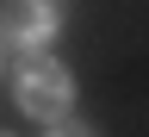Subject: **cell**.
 <instances>
[{"label":"cell","instance_id":"3957f363","mask_svg":"<svg viewBox=\"0 0 149 137\" xmlns=\"http://www.w3.org/2000/svg\"><path fill=\"white\" fill-rule=\"evenodd\" d=\"M50 137H100V131H93V125H74V119H56Z\"/></svg>","mask_w":149,"mask_h":137},{"label":"cell","instance_id":"6da1fadb","mask_svg":"<svg viewBox=\"0 0 149 137\" xmlns=\"http://www.w3.org/2000/svg\"><path fill=\"white\" fill-rule=\"evenodd\" d=\"M13 93H19V106L31 112V119H68V106H74V81H68V69L56 63V56H25L13 75Z\"/></svg>","mask_w":149,"mask_h":137},{"label":"cell","instance_id":"7a4b0ae2","mask_svg":"<svg viewBox=\"0 0 149 137\" xmlns=\"http://www.w3.org/2000/svg\"><path fill=\"white\" fill-rule=\"evenodd\" d=\"M0 37L19 50H37L56 37V6L50 0H0Z\"/></svg>","mask_w":149,"mask_h":137},{"label":"cell","instance_id":"277c9868","mask_svg":"<svg viewBox=\"0 0 149 137\" xmlns=\"http://www.w3.org/2000/svg\"><path fill=\"white\" fill-rule=\"evenodd\" d=\"M0 137H13V131H0Z\"/></svg>","mask_w":149,"mask_h":137}]
</instances>
